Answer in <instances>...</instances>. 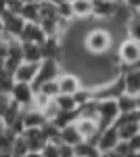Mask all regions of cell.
Masks as SVG:
<instances>
[{
	"label": "cell",
	"mask_w": 140,
	"mask_h": 157,
	"mask_svg": "<svg viewBox=\"0 0 140 157\" xmlns=\"http://www.w3.org/2000/svg\"><path fill=\"white\" fill-rule=\"evenodd\" d=\"M34 94H36V88L34 84H29V82H15L11 90V98L17 103V105H21V107H32V103H34Z\"/></svg>",
	"instance_id": "8992f818"
},
{
	"label": "cell",
	"mask_w": 140,
	"mask_h": 157,
	"mask_svg": "<svg viewBox=\"0 0 140 157\" xmlns=\"http://www.w3.org/2000/svg\"><path fill=\"white\" fill-rule=\"evenodd\" d=\"M52 98L48 97V94H44V92H40V90H36V94H34V103H32V107L36 109H40V111H44V109L48 107V103H50Z\"/></svg>",
	"instance_id": "f1b7e54d"
},
{
	"label": "cell",
	"mask_w": 140,
	"mask_h": 157,
	"mask_svg": "<svg viewBox=\"0 0 140 157\" xmlns=\"http://www.w3.org/2000/svg\"><path fill=\"white\" fill-rule=\"evenodd\" d=\"M50 2H55V4H59V2H63V0H50Z\"/></svg>",
	"instance_id": "8d00e7d4"
},
{
	"label": "cell",
	"mask_w": 140,
	"mask_h": 157,
	"mask_svg": "<svg viewBox=\"0 0 140 157\" xmlns=\"http://www.w3.org/2000/svg\"><path fill=\"white\" fill-rule=\"evenodd\" d=\"M42 113H44V117H46V121H55V120H57V115H59V113H61V109H59L57 101L52 98V101L48 103V107L44 109Z\"/></svg>",
	"instance_id": "f546056e"
},
{
	"label": "cell",
	"mask_w": 140,
	"mask_h": 157,
	"mask_svg": "<svg viewBox=\"0 0 140 157\" xmlns=\"http://www.w3.org/2000/svg\"><path fill=\"white\" fill-rule=\"evenodd\" d=\"M73 19H88L94 17V0H71Z\"/></svg>",
	"instance_id": "2e32d148"
},
{
	"label": "cell",
	"mask_w": 140,
	"mask_h": 157,
	"mask_svg": "<svg viewBox=\"0 0 140 157\" xmlns=\"http://www.w3.org/2000/svg\"><path fill=\"white\" fill-rule=\"evenodd\" d=\"M123 88L130 94H140V67H126L121 71Z\"/></svg>",
	"instance_id": "4fadbf2b"
},
{
	"label": "cell",
	"mask_w": 140,
	"mask_h": 157,
	"mask_svg": "<svg viewBox=\"0 0 140 157\" xmlns=\"http://www.w3.org/2000/svg\"><path fill=\"white\" fill-rule=\"evenodd\" d=\"M2 40H4V36H2V32H0V42H2Z\"/></svg>",
	"instance_id": "74e56055"
},
{
	"label": "cell",
	"mask_w": 140,
	"mask_h": 157,
	"mask_svg": "<svg viewBox=\"0 0 140 157\" xmlns=\"http://www.w3.org/2000/svg\"><path fill=\"white\" fill-rule=\"evenodd\" d=\"M19 15L23 17L25 21H38V23H40V4L23 2V6H21V13H19Z\"/></svg>",
	"instance_id": "603a6c76"
},
{
	"label": "cell",
	"mask_w": 140,
	"mask_h": 157,
	"mask_svg": "<svg viewBox=\"0 0 140 157\" xmlns=\"http://www.w3.org/2000/svg\"><path fill=\"white\" fill-rule=\"evenodd\" d=\"M9 103H11V94H4V92H0V115L6 111Z\"/></svg>",
	"instance_id": "d6a6232c"
},
{
	"label": "cell",
	"mask_w": 140,
	"mask_h": 157,
	"mask_svg": "<svg viewBox=\"0 0 140 157\" xmlns=\"http://www.w3.org/2000/svg\"><path fill=\"white\" fill-rule=\"evenodd\" d=\"M13 157H25V155H13Z\"/></svg>",
	"instance_id": "f35d334b"
},
{
	"label": "cell",
	"mask_w": 140,
	"mask_h": 157,
	"mask_svg": "<svg viewBox=\"0 0 140 157\" xmlns=\"http://www.w3.org/2000/svg\"><path fill=\"white\" fill-rule=\"evenodd\" d=\"M40 153H42V157H61V153H59V143H46V147Z\"/></svg>",
	"instance_id": "4dcf8cb0"
},
{
	"label": "cell",
	"mask_w": 140,
	"mask_h": 157,
	"mask_svg": "<svg viewBox=\"0 0 140 157\" xmlns=\"http://www.w3.org/2000/svg\"><path fill=\"white\" fill-rule=\"evenodd\" d=\"M123 2H126L134 13H140V0H123Z\"/></svg>",
	"instance_id": "836d02e7"
},
{
	"label": "cell",
	"mask_w": 140,
	"mask_h": 157,
	"mask_svg": "<svg viewBox=\"0 0 140 157\" xmlns=\"http://www.w3.org/2000/svg\"><path fill=\"white\" fill-rule=\"evenodd\" d=\"M61 143H67V145H73V147L78 143H82V136H80L78 128H75V121L61 128Z\"/></svg>",
	"instance_id": "44dd1931"
},
{
	"label": "cell",
	"mask_w": 140,
	"mask_h": 157,
	"mask_svg": "<svg viewBox=\"0 0 140 157\" xmlns=\"http://www.w3.org/2000/svg\"><path fill=\"white\" fill-rule=\"evenodd\" d=\"M36 90H40V92H44V94H48L50 98H57V97H59V84H57V80H50V82H44V84L40 86V88H36Z\"/></svg>",
	"instance_id": "83f0119b"
},
{
	"label": "cell",
	"mask_w": 140,
	"mask_h": 157,
	"mask_svg": "<svg viewBox=\"0 0 140 157\" xmlns=\"http://www.w3.org/2000/svg\"><path fill=\"white\" fill-rule=\"evenodd\" d=\"M17 134L13 132L9 126L0 128V151H11L13 153V143H15Z\"/></svg>",
	"instance_id": "7402d4cb"
},
{
	"label": "cell",
	"mask_w": 140,
	"mask_h": 157,
	"mask_svg": "<svg viewBox=\"0 0 140 157\" xmlns=\"http://www.w3.org/2000/svg\"><path fill=\"white\" fill-rule=\"evenodd\" d=\"M117 105H119V111H121V113H128V111H138V109H140V97H138V94L123 92L121 97L117 98Z\"/></svg>",
	"instance_id": "d6986e66"
},
{
	"label": "cell",
	"mask_w": 140,
	"mask_h": 157,
	"mask_svg": "<svg viewBox=\"0 0 140 157\" xmlns=\"http://www.w3.org/2000/svg\"><path fill=\"white\" fill-rule=\"evenodd\" d=\"M63 71V63L57 59H42L40 61V67H38V75L34 80V88H40L44 82L50 80H57Z\"/></svg>",
	"instance_id": "277c9868"
},
{
	"label": "cell",
	"mask_w": 140,
	"mask_h": 157,
	"mask_svg": "<svg viewBox=\"0 0 140 157\" xmlns=\"http://www.w3.org/2000/svg\"><path fill=\"white\" fill-rule=\"evenodd\" d=\"M13 86H15V75H13V71H9V69H0V92H4V94H11Z\"/></svg>",
	"instance_id": "cb8c5ba5"
},
{
	"label": "cell",
	"mask_w": 140,
	"mask_h": 157,
	"mask_svg": "<svg viewBox=\"0 0 140 157\" xmlns=\"http://www.w3.org/2000/svg\"><path fill=\"white\" fill-rule=\"evenodd\" d=\"M59 153L61 157H75V147L67 143H59Z\"/></svg>",
	"instance_id": "1f68e13d"
},
{
	"label": "cell",
	"mask_w": 140,
	"mask_h": 157,
	"mask_svg": "<svg viewBox=\"0 0 140 157\" xmlns=\"http://www.w3.org/2000/svg\"><path fill=\"white\" fill-rule=\"evenodd\" d=\"M119 0H94V17L100 21H109L115 17Z\"/></svg>",
	"instance_id": "8fae6325"
},
{
	"label": "cell",
	"mask_w": 140,
	"mask_h": 157,
	"mask_svg": "<svg viewBox=\"0 0 140 157\" xmlns=\"http://www.w3.org/2000/svg\"><path fill=\"white\" fill-rule=\"evenodd\" d=\"M82 44L90 55H105V52L113 50L115 38L109 32V27H90L84 34Z\"/></svg>",
	"instance_id": "6da1fadb"
},
{
	"label": "cell",
	"mask_w": 140,
	"mask_h": 157,
	"mask_svg": "<svg viewBox=\"0 0 140 157\" xmlns=\"http://www.w3.org/2000/svg\"><path fill=\"white\" fill-rule=\"evenodd\" d=\"M4 29V23H2V15H0V32Z\"/></svg>",
	"instance_id": "d590c367"
},
{
	"label": "cell",
	"mask_w": 140,
	"mask_h": 157,
	"mask_svg": "<svg viewBox=\"0 0 140 157\" xmlns=\"http://www.w3.org/2000/svg\"><path fill=\"white\" fill-rule=\"evenodd\" d=\"M19 40L21 42H38V44H42L46 40V32H44V27L38 21H25Z\"/></svg>",
	"instance_id": "9c48e42d"
},
{
	"label": "cell",
	"mask_w": 140,
	"mask_h": 157,
	"mask_svg": "<svg viewBox=\"0 0 140 157\" xmlns=\"http://www.w3.org/2000/svg\"><path fill=\"white\" fill-rule=\"evenodd\" d=\"M29 153V147H27V140H25L23 134H17L15 143H13V155H27Z\"/></svg>",
	"instance_id": "4316f807"
},
{
	"label": "cell",
	"mask_w": 140,
	"mask_h": 157,
	"mask_svg": "<svg viewBox=\"0 0 140 157\" xmlns=\"http://www.w3.org/2000/svg\"><path fill=\"white\" fill-rule=\"evenodd\" d=\"M119 130V138L121 140H132L134 136L140 134V121H123V124H115Z\"/></svg>",
	"instance_id": "ffe728a7"
},
{
	"label": "cell",
	"mask_w": 140,
	"mask_h": 157,
	"mask_svg": "<svg viewBox=\"0 0 140 157\" xmlns=\"http://www.w3.org/2000/svg\"><path fill=\"white\" fill-rule=\"evenodd\" d=\"M38 67H40V63L21 61V63H19V67L13 71V75H15V82H29V84H34L36 75H38Z\"/></svg>",
	"instance_id": "7c38bea8"
},
{
	"label": "cell",
	"mask_w": 140,
	"mask_h": 157,
	"mask_svg": "<svg viewBox=\"0 0 140 157\" xmlns=\"http://www.w3.org/2000/svg\"><path fill=\"white\" fill-rule=\"evenodd\" d=\"M2 23H4L2 34H4L6 38H19V36H21V32H23L25 19L19 15V13L4 11V13H2Z\"/></svg>",
	"instance_id": "52a82bcc"
},
{
	"label": "cell",
	"mask_w": 140,
	"mask_h": 157,
	"mask_svg": "<svg viewBox=\"0 0 140 157\" xmlns=\"http://www.w3.org/2000/svg\"><path fill=\"white\" fill-rule=\"evenodd\" d=\"M119 115H121V111H119V105H117V98H103V101H98V126L100 128L115 126Z\"/></svg>",
	"instance_id": "3957f363"
},
{
	"label": "cell",
	"mask_w": 140,
	"mask_h": 157,
	"mask_svg": "<svg viewBox=\"0 0 140 157\" xmlns=\"http://www.w3.org/2000/svg\"><path fill=\"white\" fill-rule=\"evenodd\" d=\"M126 34H128V38L140 42V13H134L132 15V19L126 25Z\"/></svg>",
	"instance_id": "d4e9b609"
},
{
	"label": "cell",
	"mask_w": 140,
	"mask_h": 157,
	"mask_svg": "<svg viewBox=\"0 0 140 157\" xmlns=\"http://www.w3.org/2000/svg\"><path fill=\"white\" fill-rule=\"evenodd\" d=\"M6 124H4V120H2V115H0V128H4Z\"/></svg>",
	"instance_id": "e575fe53"
},
{
	"label": "cell",
	"mask_w": 140,
	"mask_h": 157,
	"mask_svg": "<svg viewBox=\"0 0 140 157\" xmlns=\"http://www.w3.org/2000/svg\"><path fill=\"white\" fill-rule=\"evenodd\" d=\"M55 101H57V105H59V109H61V111H71V109H78L73 94H59Z\"/></svg>",
	"instance_id": "484cf974"
},
{
	"label": "cell",
	"mask_w": 140,
	"mask_h": 157,
	"mask_svg": "<svg viewBox=\"0 0 140 157\" xmlns=\"http://www.w3.org/2000/svg\"><path fill=\"white\" fill-rule=\"evenodd\" d=\"M117 61L121 63V67H134L136 63L140 61V42L138 40H132V38H123L119 44H117Z\"/></svg>",
	"instance_id": "7a4b0ae2"
},
{
	"label": "cell",
	"mask_w": 140,
	"mask_h": 157,
	"mask_svg": "<svg viewBox=\"0 0 140 157\" xmlns=\"http://www.w3.org/2000/svg\"><path fill=\"white\" fill-rule=\"evenodd\" d=\"M44 124H46V117H44V113H42L40 109H36V107H25L23 109L25 130H27V128H42Z\"/></svg>",
	"instance_id": "9a60e30c"
},
{
	"label": "cell",
	"mask_w": 140,
	"mask_h": 157,
	"mask_svg": "<svg viewBox=\"0 0 140 157\" xmlns=\"http://www.w3.org/2000/svg\"><path fill=\"white\" fill-rule=\"evenodd\" d=\"M75 128H78V132L82 136V140H96L98 138V134H100V126H98V121L94 120H86V117H78L75 120Z\"/></svg>",
	"instance_id": "30bf717a"
},
{
	"label": "cell",
	"mask_w": 140,
	"mask_h": 157,
	"mask_svg": "<svg viewBox=\"0 0 140 157\" xmlns=\"http://www.w3.org/2000/svg\"><path fill=\"white\" fill-rule=\"evenodd\" d=\"M21 44H23V61L40 63V61L44 59L42 44H38V42H21Z\"/></svg>",
	"instance_id": "ac0fdd59"
},
{
	"label": "cell",
	"mask_w": 140,
	"mask_h": 157,
	"mask_svg": "<svg viewBox=\"0 0 140 157\" xmlns=\"http://www.w3.org/2000/svg\"><path fill=\"white\" fill-rule=\"evenodd\" d=\"M119 143H121V138H119V130H117V126L103 128L100 134H98V138H96V145H98V149H100L103 153H111Z\"/></svg>",
	"instance_id": "ba28073f"
},
{
	"label": "cell",
	"mask_w": 140,
	"mask_h": 157,
	"mask_svg": "<svg viewBox=\"0 0 140 157\" xmlns=\"http://www.w3.org/2000/svg\"><path fill=\"white\" fill-rule=\"evenodd\" d=\"M23 136H25V140H27L29 151H38V153H40L48 143V138L44 136V130H42V128H27L23 132Z\"/></svg>",
	"instance_id": "5bb4252c"
},
{
	"label": "cell",
	"mask_w": 140,
	"mask_h": 157,
	"mask_svg": "<svg viewBox=\"0 0 140 157\" xmlns=\"http://www.w3.org/2000/svg\"><path fill=\"white\" fill-rule=\"evenodd\" d=\"M57 84H59V94H75L84 86V82H82V75L80 73L63 69L61 75L57 78Z\"/></svg>",
	"instance_id": "5b68a950"
},
{
	"label": "cell",
	"mask_w": 140,
	"mask_h": 157,
	"mask_svg": "<svg viewBox=\"0 0 140 157\" xmlns=\"http://www.w3.org/2000/svg\"><path fill=\"white\" fill-rule=\"evenodd\" d=\"M75 157H103L96 140H82L75 145Z\"/></svg>",
	"instance_id": "e0dca14e"
}]
</instances>
